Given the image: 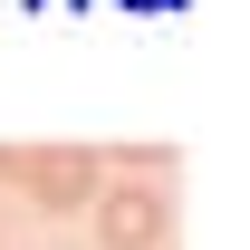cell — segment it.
I'll return each instance as SVG.
<instances>
[{
    "label": "cell",
    "mask_w": 250,
    "mask_h": 250,
    "mask_svg": "<svg viewBox=\"0 0 250 250\" xmlns=\"http://www.w3.org/2000/svg\"><path fill=\"white\" fill-rule=\"evenodd\" d=\"M0 183H20L29 202H48V212H87L96 183H106V164H96L87 145H0Z\"/></svg>",
    "instance_id": "obj_1"
},
{
    "label": "cell",
    "mask_w": 250,
    "mask_h": 250,
    "mask_svg": "<svg viewBox=\"0 0 250 250\" xmlns=\"http://www.w3.org/2000/svg\"><path fill=\"white\" fill-rule=\"evenodd\" d=\"M87 221H96V241H106V250H154L164 231H173V202H164L154 183H96Z\"/></svg>",
    "instance_id": "obj_2"
}]
</instances>
